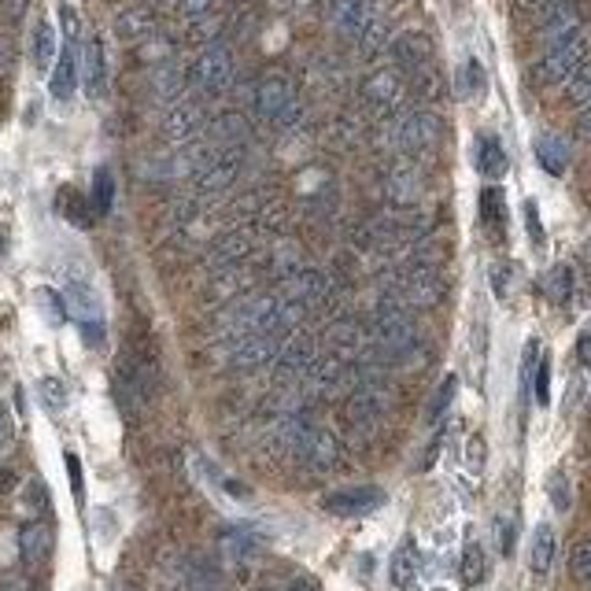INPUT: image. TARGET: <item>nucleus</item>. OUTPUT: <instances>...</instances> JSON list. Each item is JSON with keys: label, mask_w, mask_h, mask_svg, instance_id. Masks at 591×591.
I'll list each match as a JSON object with an SVG mask.
<instances>
[{"label": "nucleus", "mask_w": 591, "mask_h": 591, "mask_svg": "<svg viewBox=\"0 0 591 591\" xmlns=\"http://www.w3.org/2000/svg\"><path fill=\"white\" fill-rule=\"evenodd\" d=\"M374 340L381 359L392 362V366H411V355L422 344L411 307L403 300H396V296H388V292L374 307Z\"/></svg>", "instance_id": "f257e3e1"}, {"label": "nucleus", "mask_w": 591, "mask_h": 591, "mask_svg": "<svg viewBox=\"0 0 591 591\" xmlns=\"http://www.w3.org/2000/svg\"><path fill=\"white\" fill-rule=\"evenodd\" d=\"M392 141L403 156H422L440 141V119L429 111H407L403 119H396L392 126Z\"/></svg>", "instance_id": "f03ea898"}, {"label": "nucleus", "mask_w": 591, "mask_h": 591, "mask_svg": "<svg viewBox=\"0 0 591 591\" xmlns=\"http://www.w3.org/2000/svg\"><path fill=\"white\" fill-rule=\"evenodd\" d=\"M385 507V492L377 484H359V488H340L322 499V510L333 518H366Z\"/></svg>", "instance_id": "7ed1b4c3"}, {"label": "nucleus", "mask_w": 591, "mask_h": 591, "mask_svg": "<svg viewBox=\"0 0 591 591\" xmlns=\"http://www.w3.org/2000/svg\"><path fill=\"white\" fill-rule=\"evenodd\" d=\"M281 296L296 300L303 311H314V307H326L333 300V281H329V274L314 270V266L292 270L289 278H285V285H281Z\"/></svg>", "instance_id": "20e7f679"}, {"label": "nucleus", "mask_w": 591, "mask_h": 591, "mask_svg": "<svg viewBox=\"0 0 591 591\" xmlns=\"http://www.w3.org/2000/svg\"><path fill=\"white\" fill-rule=\"evenodd\" d=\"M314 355H318V344H314L311 333H296V337H285L281 340L278 355H274V381L278 385H285V381H296V377L307 374V366L314 362Z\"/></svg>", "instance_id": "39448f33"}, {"label": "nucleus", "mask_w": 591, "mask_h": 591, "mask_svg": "<svg viewBox=\"0 0 591 591\" xmlns=\"http://www.w3.org/2000/svg\"><path fill=\"white\" fill-rule=\"evenodd\" d=\"M296 459H300V466L307 473H333L344 462V451H340V440L329 429L314 425L307 440L300 444V451H296Z\"/></svg>", "instance_id": "423d86ee"}, {"label": "nucleus", "mask_w": 591, "mask_h": 591, "mask_svg": "<svg viewBox=\"0 0 591 591\" xmlns=\"http://www.w3.org/2000/svg\"><path fill=\"white\" fill-rule=\"evenodd\" d=\"M193 78L204 93H222L233 78V52L222 41H211L193 67Z\"/></svg>", "instance_id": "0eeeda50"}, {"label": "nucleus", "mask_w": 591, "mask_h": 591, "mask_svg": "<svg viewBox=\"0 0 591 591\" xmlns=\"http://www.w3.org/2000/svg\"><path fill=\"white\" fill-rule=\"evenodd\" d=\"M292 100H296V93H292V82L285 74H266L263 82L255 85V115L263 122H270V126L285 115V108H289Z\"/></svg>", "instance_id": "6e6552de"}, {"label": "nucleus", "mask_w": 591, "mask_h": 591, "mask_svg": "<svg viewBox=\"0 0 591 591\" xmlns=\"http://www.w3.org/2000/svg\"><path fill=\"white\" fill-rule=\"evenodd\" d=\"M52 543H56V532H52L49 521H26L23 532H19V555H23V566L37 569L45 566L52 555Z\"/></svg>", "instance_id": "1a4fd4ad"}, {"label": "nucleus", "mask_w": 591, "mask_h": 591, "mask_svg": "<svg viewBox=\"0 0 591 591\" xmlns=\"http://www.w3.org/2000/svg\"><path fill=\"white\" fill-rule=\"evenodd\" d=\"M248 255H252V241H248L244 233H226V237H218V241L211 244L207 263H211V270L222 278V274H233L237 263H244Z\"/></svg>", "instance_id": "9d476101"}, {"label": "nucleus", "mask_w": 591, "mask_h": 591, "mask_svg": "<svg viewBox=\"0 0 591 591\" xmlns=\"http://www.w3.org/2000/svg\"><path fill=\"white\" fill-rule=\"evenodd\" d=\"M366 104L374 111H381V115H396L399 100H403V82H399L396 71H377L370 82H366Z\"/></svg>", "instance_id": "9b49d317"}, {"label": "nucleus", "mask_w": 591, "mask_h": 591, "mask_svg": "<svg viewBox=\"0 0 591 591\" xmlns=\"http://www.w3.org/2000/svg\"><path fill=\"white\" fill-rule=\"evenodd\" d=\"M74 89H78V52H74V37H67V45L60 49V60L52 67V78H49V93L52 100H67L74 97Z\"/></svg>", "instance_id": "f8f14e48"}, {"label": "nucleus", "mask_w": 591, "mask_h": 591, "mask_svg": "<svg viewBox=\"0 0 591 591\" xmlns=\"http://www.w3.org/2000/svg\"><path fill=\"white\" fill-rule=\"evenodd\" d=\"M385 196L392 207H414L418 196H422V174H418L411 163L392 167V174H388V181H385Z\"/></svg>", "instance_id": "ddd939ff"}, {"label": "nucleus", "mask_w": 591, "mask_h": 591, "mask_svg": "<svg viewBox=\"0 0 591 591\" xmlns=\"http://www.w3.org/2000/svg\"><path fill=\"white\" fill-rule=\"evenodd\" d=\"M374 12L377 8L370 0H333V26H337L344 37L359 41V34L366 30V23L374 19Z\"/></svg>", "instance_id": "4468645a"}, {"label": "nucleus", "mask_w": 591, "mask_h": 591, "mask_svg": "<svg viewBox=\"0 0 591 591\" xmlns=\"http://www.w3.org/2000/svg\"><path fill=\"white\" fill-rule=\"evenodd\" d=\"M326 344H329V355H337V359H344L348 366H355V359L362 355V329L355 318H340V322H333L326 333Z\"/></svg>", "instance_id": "2eb2a0df"}, {"label": "nucleus", "mask_w": 591, "mask_h": 591, "mask_svg": "<svg viewBox=\"0 0 591 591\" xmlns=\"http://www.w3.org/2000/svg\"><path fill=\"white\" fill-rule=\"evenodd\" d=\"M429 56H433V49H429V41H425L422 34H403L396 37V45H392V60H396L399 71L407 74H418L429 67Z\"/></svg>", "instance_id": "dca6fc26"}, {"label": "nucleus", "mask_w": 591, "mask_h": 591, "mask_svg": "<svg viewBox=\"0 0 591 591\" xmlns=\"http://www.w3.org/2000/svg\"><path fill=\"white\" fill-rule=\"evenodd\" d=\"M82 63H85V89H89V97L104 100L108 97V60H104V45H100V37H89Z\"/></svg>", "instance_id": "f3484780"}, {"label": "nucleus", "mask_w": 591, "mask_h": 591, "mask_svg": "<svg viewBox=\"0 0 591 591\" xmlns=\"http://www.w3.org/2000/svg\"><path fill=\"white\" fill-rule=\"evenodd\" d=\"M163 126H167L170 141L185 145V141H193L196 133H200V108H196V104H189V100H174Z\"/></svg>", "instance_id": "a211bd4d"}, {"label": "nucleus", "mask_w": 591, "mask_h": 591, "mask_svg": "<svg viewBox=\"0 0 591 591\" xmlns=\"http://www.w3.org/2000/svg\"><path fill=\"white\" fill-rule=\"evenodd\" d=\"M218 551H222L226 562H248V558H255L259 551H263V540L248 529H230V532H222Z\"/></svg>", "instance_id": "6ab92c4d"}, {"label": "nucleus", "mask_w": 591, "mask_h": 591, "mask_svg": "<svg viewBox=\"0 0 591 591\" xmlns=\"http://www.w3.org/2000/svg\"><path fill=\"white\" fill-rule=\"evenodd\" d=\"M507 167H510V159H507L503 141H499V137H481V141H477V170H481V178L499 181L507 174Z\"/></svg>", "instance_id": "aec40b11"}, {"label": "nucleus", "mask_w": 591, "mask_h": 591, "mask_svg": "<svg viewBox=\"0 0 591 591\" xmlns=\"http://www.w3.org/2000/svg\"><path fill=\"white\" fill-rule=\"evenodd\" d=\"M551 562H555V529L543 521V525H536V532H532L529 569L536 577H547V573H551Z\"/></svg>", "instance_id": "412c9836"}, {"label": "nucleus", "mask_w": 591, "mask_h": 591, "mask_svg": "<svg viewBox=\"0 0 591 591\" xmlns=\"http://www.w3.org/2000/svg\"><path fill=\"white\" fill-rule=\"evenodd\" d=\"M536 159H540V167L547 170V174H555V178H562L569 170V148L562 137H555V133H543V137H536Z\"/></svg>", "instance_id": "4be33fe9"}, {"label": "nucleus", "mask_w": 591, "mask_h": 591, "mask_svg": "<svg viewBox=\"0 0 591 591\" xmlns=\"http://www.w3.org/2000/svg\"><path fill=\"white\" fill-rule=\"evenodd\" d=\"M63 303H67V311L78 314L82 322H89V318H100L97 296L85 289L82 281H67V289H63Z\"/></svg>", "instance_id": "5701e85b"}, {"label": "nucleus", "mask_w": 591, "mask_h": 591, "mask_svg": "<svg viewBox=\"0 0 591 591\" xmlns=\"http://www.w3.org/2000/svg\"><path fill=\"white\" fill-rule=\"evenodd\" d=\"M414 573H418V551H414V543H403L396 555H392L388 577H392V584H396V588H411Z\"/></svg>", "instance_id": "b1692460"}, {"label": "nucleus", "mask_w": 591, "mask_h": 591, "mask_svg": "<svg viewBox=\"0 0 591 591\" xmlns=\"http://www.w3.org/2000/svg\"><path fill=\"white\" fill-rule=\"evenodd\" d=\"M547 296L555 303H562V307L573 303V296H577V274H573L566 263H558L555 270L547 274Z\"/></svg>", "instance_id": "393cba45"}, {"label": "nucleus", "mask_w": 591, "mask_h": 591, "mask_svg": "<svg viewBox=\"0 0 591 591\" xmlns=\"http://www.w3.org/2000/svg\"><path fill=\"white\" fill-rule=\"evenodd\" d=\"M181 89H185V74H181V67L174 60H167L163 67L156 71V93L167 104H174V100L181 97Z\"/></svg>", "instance_id": "a878e982"}, {"label": "nucleus", "mask_w": 591, "mask_h": 591, "mask_svg": "<svg viewBox=\"0 0 591 591\" xmlns=\"http://www.w3.org/2000/svg\"><path fill=\"white\" fill-rule=\"evenodd\" d=\"M455 392H459V377L447 374L444 381H440V388H436L433 403H429V411H425V422L429 425H440V418L447 414V407H451V399H455Z\"/></svg>", "instance_id": "bb28decb"}, {"label": "nucleus", "mask_w": 591, "mask_h": 591, "mask_svg": "<svg viewBox=\"0 0 591 591\" xmlns=\"http://www.w3.org/2000/svg\"><path fill=\"white\" fill-rule=\"evenodd\" d=\"M111 204H115V178H111L108 167H97V174H93V211L111 215Z\"/></svg>", "instance_id": "cd10ccee"}, {"label": "nucleus", "mask_w": 591, "mask_h": 591, "mask_svg": "<svg viewBox=\"0 0 591 591\" xmlns=\"http://www.w3.org/2000/svg\"><path fill=\"white\" fill-rule=\"evenodd\" d=\"M503 215H507V204H503V193L495 189V185H488L481 193V222L488 226L492 233H499V226H503Z\"/></svg>", "instance_id": "c85d7f7f"}, {"label": "nucleus", "mask_w": 591, "mask_h": 591, "mask_svg": "<svg viewBox=\"0 0 591 591\" xmlns=\"http://www.w3.org/2000/svg\"><path fill=\"white\" fill-rule=\"evenodd\" d=\"M484 67H481V60L477 56H470V60L462 63V74H459V93H462V100H477L484 93Z\"/></svg>", "instance_id": "c756f323"}, {"label": "nucleus", "mask_w": 591, "mask_h": 591, "mask_svg": "<svg viewBox=\"0 0 591 591\" xmlns=\"http://www.w3.org/2000/svg\"><path fill=\"white\" fill-rule=\"evenodd\" d=\"M52 60H56V34H52L49 23H37V30H34V63H37V71H49Z\"/></svg>", "instance_id": "7c9ffc66"}, {"label": "nucleus", "mask_w": 591, "mask_h": 591, "mask_svg": "<svg viewBox=\"0 0 591 591\" xmlns=\"http://www.w3.org/2000/svg\"><path fill=\"white\" fill-rule=\"evenodd\" d=\"M566 89H569V97H573V104L580 108V115H584V111H588V97H591V67L588 63H580L577 71L569 74Z\"/></svg>", "instance_id": "2f4dec72"}, {"label": "nucleus", "mask_w": 591, "mask_h": 591, "mask_svg": "<svg viewBox=\"0 0 591 591\" xmlns=\"http://www.w3.org/2000/svg\"><path fill=\"white\" fill-rule=\"evenodd\" d=\"M37 307H41V314L49 318L52 326H60L63 318H67V303H63V296L56 289H37L34 292Z\"/></svg>", "instance_id": "473e14b6"}, {"label": "nucleus", "mask_w": 591, "mask_h": 591, "mask_svg": "<svg viewBox=\"0 0 591 591\" xmlns=\"http://www.w3.org/2000/svg\"><path fill=\"white\" fill-rule=\"evenodd\" d=\"M540 362V340H529L525 344V359H521V407H529L532 399V370Z\"/></svg>", "instance_id": "72a5a7b5"}, {"label": "nucleus", "mask_w": 591, "mask_h": 591, "mask_svg": "<svg viewBox=\"0 0 591 591\" xmlns=\"http://www.w3.org/2000/svg\"><path fill=\"white\" fill-rule=\"evenodd\" d=\"M23 507H26V514H34V518H41V514H49V488L37 481H26V488H23Z\"/></svg>", "instance_id": "f704fd0d"}, {"label": "nucleus", "mask_w": 591, "mask_h": 591, "mask_svg": "<svg viewBox=\"0 0 591 591\" xmlns=\"http://www.w3.org/2000/svg\"><path fill=\"white\" fill-rule=\"evenodd\" d=\"M462 580L466 584H481L484 580V547L481 543H470L462 551Z\"/></svg>", "instance_id": "c9c22d12"}, {"label": "nucleus", "mask_w": 591, "mask_h": 591, "mask_svg": "<svg viewBox=\"0 0 591 591\" xmlns=\"http://www.w3.org/2000/svg\"><path fill=\"white\" fill-rule=\"evenodd\" d=\"M569 573H573L577 584H588L591 580V543L588 540H580L577 547H573V555H569Z\"/></svg>", "instance_id": "e433bc0d"}, {"label": "nucleus", "mask_w": 591, "mask_h": 591, "mask_svg": "<svg viewBox=\"0 0 591 591\" xmlns=\"http://www.w3.org/2000/svg\"><path fill=\"white\" fill-rule=\"evenodd\" d=\"M60 211H63L67 218H71L74 226H89V218H85L82 196L74 193V189H63V193H60Z\"/></svg>", "instance_id": "4c0bfd02"}, {"label": "nucleus", "mask_w": 591, "mask_h": 591, "mask_svg": "<svg viewBox=\"0 0 591 591\" xmlns=\"http://www.w3.org/2000/svg\"><path fill=\"white\" fill-rule=\"evenodd\" d=\"M514 536H518L514 518H495V547H499V555H510V551H514Z\"/></svg>", "instance_id": "58836bf2"}, {"label": "nucleus", "mask_w": 591, "mask_h": 591, "mask_svg": "<svg viewBox=\"0 0 591 591\" xmlns=\"http://www.w3.org/2000/svg\"><path fill=\"white\" fill-rule=\"evenodd\" d=\"M119 30L126 37H148V30H152V19H148L145 12H126V15H122Z\"/></svg>", "instance_id": "ea45409f"}, {"label": "nucleus", "mask_w": 591, "mask_h": 591, "mask_svg": "<svg viewBox=\"0 0 591 591\" xmlns=\"http://www.w3.org/2000/svg\"><path fill=\"white\" fill-rule=\"evenodd\" d=\"M41 396H45V403H49L52 411L67 407V388H63V381H56V377H45V381H41Z\"/></svg>", "instance_id": "a19ab883"}, {"label": "nucleus", "mask_w": 591, "mask_h": 591, "mask_svg": "<svg viewBox=\"0 0 591 591\" xmlns=\"http://www.w3.org/2000/svg\"><path fill=\"white\" fill-rule=\"evenodd\" d=\"M532 374H536V403H551V362L540 359Z\"/></svg>", "instance_id": "79ce46f5"}, {"label": "nucleus", "mask_w": 591, "mask_h": 591, "mask_svg": "<svg viewBox=\"0 0 591 591\" xmlns=\"http://www.w3.org/2000/svg\"><path fill=\"white\" fill-rule=\"evenodd\" d=\"M547 488H551V503H555V510H562V514H566V510H569V499H573V495H569V481H566V473H555V477H551V484H547Z\"/></svg>", "instance_id": "37998d69"}, {"label": "nucleus", "mask_w": 591, "mask_h": 591, "mask_svg": "<svg viewBox=\"0 0 591 591\" xmlns=\"http://www.w3.org/2000/svg\"><path fill=\"white\" fill-rule=\"evenodd\" d=\"M178 12L185 23H200L211 12V0H178Z\"/></svg>", "instance_id": "c03bdc74"}, {"label": "nucleus", "mask_w": 591, "mask_h": 591, "mask_svg": "<svg viewBox=\"0 0 591 591\" xmlns=\"http://www.w3.org/2000/svg\"><path fill=\"white\" fill-rule=\"evenodd\" d=\"M525 230H529L532 244H543V226H540V207L536 200H525Z\"/></svg>", "instance_id": "a18cd8bd"}, {"label": "nucleus", "mask_w": 591, "mask_h": 591, "mask_svg": "<svg viewBox=\"0 0 591 591\" xmlns=\"http://www.w3.org/2000/svg\"><path fill=\"white\" fill-rule=\"evenodd\" d=\"M15 436V422H12V411H8V403H0V451L12 444Z\"/></svg>", "instance_id": "49530a36"}, {"label": "nucleus", "mask_w": 591, "mask_h": 591, "mask_svg": "<svg viewBox=\"0 0 591 591\" xmlns=\"http://www.w3.org/2000/svg\"><path fill=\"white\" fill-rule=\"evenodd\" d=\"M466 462H470V470H473V473H481V470H484V440H481V436H473V440H470Z\"/></svg>", "instance_id": "de8ad7c7"}, {"label": "nucleus", "mask_w": 591, "mask_h": 591, "mask_svg": "<svg viewBox=\"0 0 591 591\" xmlns=\"http://www.w3.org/2000/svg\"><path fill=\"white\" fill-rule=\"evenodd\" d=\"M507 266H495L492 270V289H495V296H499V300H503V296H507Z\"/></svg>", "instance_id": "09e8293b"}, {"label": "nucleus", "mask_w": 591, "mask_h": 591, "mask_svg": "<svg viewBox=\"0 0 591 591\" xmlns=\"http://www.w3.org/2000/svg\"><path fill=\"white\" fill-rule=\"evenodd\" d=\"M577 359H580V366H588L591 362V329H584L577 337Z\"/></svg>", "instance_id": "8fccbe9b"}, {"label": "nucleus", "mask_w": 591, "mask_h": 591, "mask_svg": "<svg viewBox=\"0 0 591 591\" xmlns=\"http://www.w3.org/2000/svg\"><path fill=\"white\" fill-rule=\"evenodd\" d=\"M440 444H444V433H436V436H433V444L425 447L422 462H418V466H422V470H429V466H433V462H436V451H440Z\"/></svg>", "instance_id": "3c124183"}, {"label": "nucleus", "mask_w": 591, "mask_h": 591, "mask_svg": "<svg viewBox=\"0 0 591 591\" xmlns=\"http://www.w3.org/2000/svg\"><path fill=\"white\" fill-rule=\"evenodd\" d=\"M67 470H71L74 495H78V499H82V466H78V459H74V455H67Z\"/></svg>", "instance_id": "603ef678"}, {"label": "nucleus", "mask_w": 591, "mask_h": 591, "mask_svg": "<svg viewBox=\"0 0 591 591\" xmlns=\"http://www.w3.org/2000/svg\"><path fill=\"white\" fill-rule=\"evenodd\" d=\"M281 591H318V584H314L311 577H292V580H285Z\"/></svg>", "instance_id": "864d4df0"}, {"label": "nucleus", "mask_w": 591, "mask_h": 591, "mask_svg": "<svg viewBox=\"0 0 591 591\" xmlns=\"http://www.w3.org/2000/svg\"><path fill=\"white\" fill-rule=\"evenodd\" d=\"M12 481H15L12 473H8V470H0V495H4V492H8V488H12Z\"/></svg>", "instance_id": "5fc2aeb1"}, {"label": "nucleus", "mask_w": 591, "mask_h": 591, "mask_svg": "<svg viewBox=\"0 0 591 591\" xmlns=\"http://www.w3.org/2000/svg\"><path fill=\"white\" fill-rule=\"evenodd\" d=\"M0 259H4V237H0Z\"/></svg>", "instance_id": "6e6d98bb"}, {"label": "nucleus", "mask_w": 591, "mask_h": 591, "mask_svg": "<svg viewBox=\"0 0 591 591\" xmlns=\"http://www.w3.org/2000/svg\"><path fill=\"white\" fill-rule=\"evenodd\" d=\"M148 4H167V0H148Z\"/></svg>", "instance_id": "4d7b16f0"}]
</instances>
